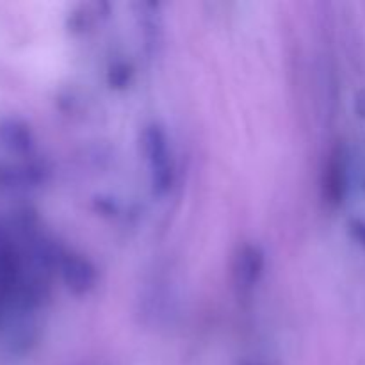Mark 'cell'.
Here are the masks:
<instances>
[{"mask_svg":"<svg viewBox=\"0 0 365 365\" xmlns=\"http://www.w3.org/2000/svg\"><path fill=\"white\" fill-rule=\"evenodd\" d=\"M356 232H359L360 241H362L365 245V225H359V227H356Z\"/></svg>","mask_w":365,"mask_h":365,"instance_id":"obj_1","label":"cell"}]
</instances>
